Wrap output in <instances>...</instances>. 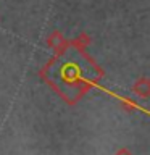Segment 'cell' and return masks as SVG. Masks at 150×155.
I'll use <instances>...</instances> for the list:
<instances>
[{
  "label": "cell",
  "mask_w": 150,
  "mask_h": 155,
  "mask_svg": "<svg viewBox=\"0 0 150 155\" xmlns=\"http://www.w3.org/2000/svg\"><path fill=\"white\" fill-rule=\"evenodd\" d=\"M132 92L137 97H140V99H147V97L150 95V81L145 76L139 78L132 86Z\"/></svg>",
  "instance_id": "2"
},
{
  "label": "cell",
  "mask_w": 150,
  "mask_h": 155,
  "mask_svg": "<svg viewBox=\"0 0 150 155\" xmlns=\"http://www.w3.org/2000/svg\"><path fill=\"white\" fill-rule=\"evenodd\" d=\"M47 45L52 48L55 55H61V53H66L68 47H70V42L66 41L65 36L60 31H53L47 37Z\"/></svg>",
  "instance_id": "1"
},
{
  "label": "cell",
  "mask_w": 150,
  "mask_h": 155,
  "mask_svg": "<svg viewBox=\"0 0 150 155\" xmlns=\"http://www.w3.org/2000/svg\"><path fill=\"white\" fill-rule=\"evenodd\" d=\"M115 155H132L129 152V149H126V147H121V149H118L116 150V153Z\"/></svg>",
  "instance_id": "4"
},
{
  "label": "cell",
  "mask_w": 150,
  "mask_h": 155,
  "mask_svg": "<svg viewBox=\"0 0 150 155\" xmlns=\"http://www.w3.org/2000/svg\"><path fill=\"white\" fill-rule=\"evenodd\" d=\"M90 44V37L87 36V34H79L76 39H73V41L70 42L71 47H74L79 53H84L86 52V47Z\"/></svg>",
  "instance_id": "3"
}]
</instances>
